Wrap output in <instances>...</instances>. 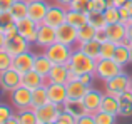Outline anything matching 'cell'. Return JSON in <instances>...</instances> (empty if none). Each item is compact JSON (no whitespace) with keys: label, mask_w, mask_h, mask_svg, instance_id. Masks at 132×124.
I'll use <instances>...</instances> for the list:
<instances>
[{"label":"cell","mask_w":132,"mask_h":124,"mask_svg":"<svg viewBox=\"0 0 132 124\" xmlns=\"http://www.w3.org/2000/svg\"><path fill=\"white\" fill-rule=\"evenodd\" d=\"M5 42H7V37H5V34L0 30V50L5 49Z\"/></svg>","instance_id":"cell-49"},{"label":"cell","mask_w":132,"mask_h":124,"mask_svg":"<svg viewBox=\"0 0 132 124\" xmlns=\"http://www.w3.org/2000/svg\"><path fill=\"white\" fill-rule=\"evenodd\" d=\"M130 2H132V0H130Z\"/></svg>","instance_id":"cell-60"},{"label":"cell","mask_w":132,"mask_h":124,"mask_svg":"<svg viewBox=\"0 0 132 124\" xmlns=\"http://www.w3.org/2000/svg\"><path fill=\"white\" fill-rule=\"evenodd\" d=\"M95 32H97V30L94 29L89 22L85 24V25H82L80 29H77L79 44H84V42H89V40H94V39H95ZM79 44H77V45H79Z\"/></svg>","instance_id":"cell-30"},{"label":"cell","mask_w":132,"mask_h":124,"mask_svg":"<svg viewBox=\"0 0 132 124\" xmlns=\"http://www.w3.org/2000/svg\"><path fill=\"white\" fill-rule=\"evenodd\" d=\"M47 102H50L48 101V94H47V84L34 89L32 91V107L37 109V107H40V106L47 104Z\"/></svg>","instance_id":"cell-27"},{"label":"cell","mask_w":132,"mask_h":124,"mask_svg":"<svg viewBox=\"0 0 132 124\" xmlns=\"http://www.w3.org/2000/svg\"><path fill=\"white\" fill-rule=\"evenodd\" d=\"M72 47L65 45V44H60V42H54L52 45L45 47L44 49V54L52 60L54 65H67L69 60H70V56H72Z\"/></svg>","instance_id":"cell-2"},{"label":"cell","mask_w":132,"mask_h":124,"mask_svg":"<svg viewBox=\"0 0 132 124\" xmlns=\"http://www.w3.org/2000/svg\"><path fill=\"white\" fill-rule=\"evenodd\" d=\"M13 22H15V20L10 15V12H0V30H2V32Z\"/></svg>","instance_id":"cell-40"},{"label":"cell","mask_w":132,"mask_h":124,"mask_svg":"<svg viewBox=\"0 0 132 124\" xmlns=\"http://www.w3.org/2000/svg\"><path fill=\"white\" fill-rule=\"evenodd\" d=\"M120 67H126L127 64H130V47L126 44H117L116 47V54L112 57Z\"/></svg>","instance_id":"cell-25"},{"label":"cell","mask_w":132,"mask_h":124,"mask_svg":"<svg viewBox=\"0 0 132 124\" xmlns=\"http://www.w3.org/2000/svg\"><path fill=\"white\" fill-rule=\"evenodd\" d=\"M55 34H57V42L60 44H65V45L69 47H77L79 44V39H77V29L75 27H72L70 24H62L60 27H57L55 29Z\"/></svg>","instance_id":"cell-7"},{"label":"cell","mask_w":132,"mask_h":124,"mask_svg":"<svg viewBox=\"0 0 132 124\" xmlns=\"http://www.w3.org/2000/svg\"><path fill=\"white\" fill-rule=\"evenodd\" d=\"M94 77H95V74H80V75H77L79 81H80L82 84L89 86V87H92V84H94Z\"/></svg>","instance_id":"cell-43"},{"label":"cell","mask_w":132,"mask_h":124,"mask_svg":"<svg viewBox=\"0 0 132 124\" xmlns=\"http://www.w3.org/2000/svg\"><path fill=\"white\" fill-rule=\"evenodd\" d=\"M77 47L84 54H87L89 57L99 60V57H100V42H97L95 39H94V40H89V42H84V44H79Z\"/></svg>","instance_id":"cell-28"},{"label":"cell","mask_w":132,"mask_h":124,"mask_svg":"<svg viewBox=\"0 0 132 124\" xmlns=\"http://www.w3.org/2000/svg\"><path fill=\"white\" fill-rule=\"evenodd\" d=\"M3 34H5V37L7 39H10V37H15L17 34H19V30H17V24L13 22V24H10L9 27H7L5 30H3Z\"/></svg>","instance_id":"cell-44"},{"label":"cell","mask_w":132,"mask_h":124,"mask_svg":"<svg viewBox=\"0 0 132 124\" xmlns=\"http://www.w3.org/2000/svg\"><path fill=\"white\" fill-rule=\"evenodd\" d=\"M107 7H109V3H107L105 0H90L89 12H99V13H102Z\"/></svg>","instance_id":"cell-37"},{"label":"cell","mask_w":132,"mask_h":124,"mask_svg":"<svg viewBox=\"0 0 132 124\" xmlns=\"http://www.w3.org/2000/svg\"><path fill=\"white\" fill-rule=\"evenodd\" d=\"M22 86V74L19 71H15L13 67L7 69L5 72L0 74V87L7 92H12L13 89Z\"/></svg>","instance_id":"cell-9"},{"label":"cell","mask_w":132,"mask_h":124,"mask_svg":"<svg viewBox=\"0 0 132 124\" xmlns=\"http://www.w3.org/2000/svg\"><path fill=\"white\" fill-rule=\"evenodd\" d=\"M89 24L95 30H102V29L107 27V22H105V19H104V13H99V12H89Z\"/></svg>","instance_id":"cell-32"},{"label":"cell","mask_w":132,"mask_h":124,"mask_svg":"<svg viewBox=\"0 0 132 124\" xmlns=\"http://www.w3.org/2000/svg\"><path fill=\"white\" fill-rule=\"evenodd\" d=\"M55 124H75V118H74V116H70L69 112L62 111L60 116L57 118V121H55Z\"/></svg>","instance_id":"cell-42"},{"label":"cell","mask_w":132,"mask_h":124,"mask_svg":"<svg viewBox=\"0 0 132 124\" xmlns=\"http://www.w3.org/2000/svg\"><path fill=\"white\" fill-rule=\"evenodd\" d=\"M47 10H48L47 0H32V2H29V19H32L37 24H44Z\"/></svg>","instance_id":"cell-15"},{"label":"cell","mask_w":132,"mask_h":124,"mask_svg":"<svg viewBox=\"0 0 132 124\" xmlns=\"http://www.w3.org/2000/svg\"><path fill=\"white\" fill-rule=\"evenodd\" d=\"M75 124H95L94 114H85V116H82V118L75 119Z\"/></svg>","instance_id":"cell-45"},{"label":"cell","mask_w":132,"mask_h":124,"mask_svg":"<svg viewBox=\"0 0 132 124\" xmlns=\"http://www.w3.org/2000/svg\"><path fill=\"white\" fill-rule=\"evenodd\" d=\"M27 2H32V0H27Z\"/></svg>","instance_id":"cell-58"},{"label":"cell","mask_w":132,"mask_h":124,"mask_svg":"<svg viewBox=\"0 0 132 124\" xmlns=\"http://www.w3.org/2000/svg\"><path fill=\"white\" fill-rule=\"evenodd\" d=\"M17 24V30H19V35H22L23 39H27L30 44H35V39H37V30H39V25L40 24L34 22L32 19L25 17V19L19 20Z\"/></svg>","instance_id":"cell-10"},{"label":"cell","mask_w":132,"mask_h":124,"mask_svg":"<svg viewBox=\"0 0 132 124\" xmlns=\"http://www.w3.org/2000/svg\"><path fill=\"white\" fill-rule=\"evenodd\" d=\"M127 2H129V0H114L112 5H116V7H122V5H126Z\"/></svg>","instance_id":"cell-53"},{"label":"cell","mask_w":132,"mask_h":124,"mask_svg":"<svg viewBox=\"0 0 132 124\" xmlns=\"http://www.w3.org/2000/svg\"><path fill=\"white\" fill-rule=\"evenodd\" d=\"M65 86H67V97L69 99H82L85 94H87V91L90 89L89 86L82 84L77 77L72 79V81H69Z\"/></svg>","instance_id":"cell-20"},{"label":"cell","mask_w":132,"mask_h":124,"mask_svg":"<svg viewBox=\"0 0 132 124\" xmlns=\"http://www.w3.org/2000/svg\"><path fill=\"white\" fill-rule=\"evenodd\" d=\"M119 102H120V109L127 107V106H132V91L130 89L126 91V92H122V94L119 96Z\"/></svg>","instance_id":"cell-41"},{"label":"cell","mask_w":132,"mask_h":124,"mask_svg":"<svg viewBox=\"0 0 132 124\" xmlns=\"http://www.w3.org/2000/svg\"><path fill=\"white\" fill-rule=\"evenodd\" d=\"M15 0H0V12H10Z\"/></svg>","instance_id":"cell-46"},{"label":"cell","mask_w":132,"mask_h":124,"mask_svg":"<svg viewBox=\"0 0 132 124\" xmlns=\"http://www.w3.org/2000/svg\"><path fill=\"white\" fill-rule=\"evenodd\" d=\"M65 22L70 24L75 29H80L82 25L89 22V12H79V10L67 9V15H65Z\"/></svg>","instance_id":"cell-23"},{"label":"cell","mask_w":132,"mask_h":124,"mask_svg":"<svg viewBox=\"0 0 132 124\" xmlns=\"http://www.w3.org/2000/svg\"><path fill=\"white\" fill-rule=\"evenodd\" d=\"M100 111H105L109 114H116L119 116L120 114V102H119V97L112 94H104L102 97V104H100Z\"/></svg>","instance_id":"cell-24"},{"label":"cell","mask_w":132,"mask_h":124,"mask_svg":"<svg viewBox=\"0 0 132 124\" xmlns=\"http://www.w3.org/2000/svg\"><path fill=\"white\" fill-rule=\"evenodd\" d=\"M95 64H97L95 59H92L87 54H84L79 47H74L67 67H69V71L77 77V75H80V74H94V72H95Z\"/></svg>","instance_id":"cell-1"},{"label":"cell","mask_w":132,"mask_h":124,"mask_svg":"<svg viewBox=\"0 0 132 124\" xmlns=\"http://www.w3.org/2000/svg\"><path fill=\"white\" fill-rule=\"evenodd\" d=\"M119 116H124V118H129V116H132V106L122 107V109H120V114H119Z\"/></svg>","instance_id":"cell-48"},{"label":"cell","mask_w":132,"mask_h":124,"mask_svg":"<svg viewBox=\"0 0 132 124\" xmlns=\"http://www.w3.org/2000/svg\"><path fill=\"white\" fill-rule=\"evenodd\" d=\"M0 124H2V122H0Z\"/></svg>","instance_id":"cell-61"},{"label":"cell","mask_w":132,"mask_h":124,"mask_svg":"<svg viewBox=\"0 0 132 124\" xmlns=\"http://www.w3.org/2000/svg\"><path fill=\"white\" fill-rule=\"evenodd\" d=\"M102 97H104V92H100L99 89L90 87L89 91H87V94L82 97V102H84L85 109L89 111V114H95L97 111H100Z\"/></svg>","instance_id":"cell-12"},{"label":"cell","mask_w":132,"mask_h":124,"mask_svg":"<svg viewBox=\"0 0 132 124\" xmlns=\"http://www.w3.org/2000/svg\"><path fill=\"white\" fill-rule=\"evenodd\" d=\"M44 124H55V122H44Z\"/></svg>","instance_id":"cell-56"},{"label":"cell","mask_w":132,"mask_h":124,"mask_svg":"<svg viewBox=\"0 0 132 124\" xmlns=\"http://www.w3.org/2000/svg\"><path fill=\"white\" fill-rule=\"evenodd\" d=\"M105 2L109 3V5H112V3H114V0H105Z\"/></svg>","instance_id":"cell-54"},{"label":"cell","mask_w":132,"mask_h":124,"mask_svg":"<svg viewBox=\"0 0 132 124\" xmlns=\"http://www.w3.org/2000/svg\"><path fill=\"white\" fill-rule=\"evenodd\" d=\"M12 64H13V57L10 56L5 49H2V50H0V74L5 72L7 69H10Z\"/></svg>","instance_id":"cell-36"},{"label":"cell","mask_w":132,"mask_h":124,"mask_svg":"<svg viewBox=\"0 0 132 124\" xmlns=\"http://www.w3.org/2000/svg\"><path fill=\"white\" fill-rule=\"evenodd\" d=\"M54 42H57V34H55V29L47 24H40L39 30H37V39H35V45L40 47V49H45V47L52 45Z\"/></svg>","instance_id":"cell-11"},{"label":"cell","mask_w":132,"mask_h":124,"mask_svg":"<svg viewBox=\"0 0 132 124\" xmlns=\"http://www.w3.org/2000/svg\"><path fill=\"white\" fill-rule=\"evenodd\" d=\"M117 118H119V116L109 114V112H105V111H97L95 114H94L95 124H117Z\"/></svg>","instance_id":"cell-33"},{"label":"cell","mask_w":132,"mask_h":124,"mask_svg":"<svg viewBox=\"0 0 132 124\" xmlns=\"http://www.w3.org/2000/svg\"><path fill=\"white\" fill-rule=\"evenodd\" d=\"M116 47H117V44H114L112 40H107V42L100 44V57L99 59H112L114 54H116Z\"/></svg>","instance_id":"cell-34"},{"label":"cell","mask_w":132,"mask_h":124,"mask_svg":"<svg viewBox=\"0 0 132 124\" xmlns=\"http://www.w3.org/2000/svg\"><path fill=\"white\" fill-rule=\"evenodd\" d=\"M130 91H132V81H130Z\"/></svg>","instance_id":"cell-57"},{"label":"cell","mask_w":132,"mask_h":124,"mask_svg":"<svg viewBox=\"0 0 132 124\" xmlns=\"http://www.w3.org/2000/svg\"><path fill=\"white\" fill-rule=\"evenodd\" d=\"M89 3H90V0H72L69 9L79 10V12H89Z\"/></svg>","instance_id":"cell-38"},{"label":"cell","mask_w":132,"mask_h":124,"mask_svg":"<svg viewBox=\"0 0 132 124\" xmlns=\"http://www.w3.org/2000/svg\"><path fill=\"white\" fill-rule=\"evenodd\" d=\"M124 71V67H120L114 59H99L95 64V77L100 79V81H109V79L116 77L117 74Z\"/></svg>","instance_id":"cell-3"},{"label":"cell","mask_w":132,"mask_h":124,"mask_svg":"<svg viewBox=\"0 0 132 124\" xmlns=\"http://www.w3.org/2000/svg\"><path fill=\"white\" fill-rule=\"evenodd\" d=\"M127 40L132 44V22L127 25Z\"/></svg>","instance_id":"cell-51"},{"label":"cell","mask_w":132,"mask_h":124,"mask_svg":"<svg viewBox=\"0 0 132 124\" xmlns=\"http://www.w3.org/2000/svg\"><path fill=\"white\" fill-rule=\"evenodd\" d=\"M102 13H104V19H105L107 25L120 22V12H119V7H116V5H109Z\"/></svg>","instance_id":"cell-31"},{"label":"cell","mask_w":132,"mask_h":124,"mask_svg":"<svg viewBox=\"0 0 132 124\" xmlns=\"http://www.w3.org/2000/svg\"><path fill=\"white\" fill-rule=\"evenodd\" d=\"M65 15H67V9H65V7H62L60 3H57V2L48 3V10H47V13H45L44 24L57 29L62 24H65Z\"/></svg>","instance_id":"cell-5"},{"label":"cell","mask_w":132,"mask_h":124,"mask_svg":"<svg viewBox=\"0 0 132 124\" xmlns=\"http://www.w3.org/2000/svg\"><path fill=\"white\" fill-rule=\"evenodd\" d=\"M12 116H13L12 107H10V106H7V104H2V102H0V122L5 124L10 118H12Z\"/></svg>","instance_id":"cell-39"},{"label":"cell","mask_w":132,"mask_h":124,"mask_svg":"<svg viewBox=\"0 0 132 124\" xmlns=\"http://www.w3.org/2000/svg\"><path fill=\"white\" fill-rule=\"evenodd\" d=\"M45 84H47V79L42 77L40 74H37L34 69L29 71V72H25V74H22V86H25L30 91L40 87V86H45Z\"/></svg>","instance_id":"cell-21"},{"label":"cell","mask_w":132,"mask_h":124,"mask_svg":"<svg viewBox=\"0 0 132 124\" xmlns=\"http://www.w3.org/2000/svg\"><path fill=\"white\" fill-rule=\"evenodd\" d=\"M52 67H54V64H52V60L48 59L47 56L42 52V54H35V62H34V71L37 72V74H40L42 77L47 79V75L50 74Z\"/></svg>","instance_id":"cell-22"},{"label":"cell","mask_w":132,"mask_h":124,"mask_svg":"<svg viewBox=\"0 0 132 124\" xmlns=\"http://www.w3.org/2000/svg\"><path fill=\"white\" fill-rule=\"evenodd\" d=\"M119 12H120V22L126 24V25H129L132 22V2L130 0L126 3V5L119 7Z\"/></svg>","instance_id":"cell-35"},{"label":"cell","mask_w":132,"mask_h":124,"mask_svg":"<svg viewBox=\"0 0 132 124\" xmlns=\"http://www.w3.org/2000/svg\"><path fill=\"white\" fill-rule=\"evenodd\" d=\"M130 81H132V77L122 71L120 74H117L116 77L105 81V92L107 94L116 96V97H119L122 92H126V91L130 89Z\"/></svg>","instance_id":"cell-4"},{"label":"cell","mask_w":132,"mask_h":124,"mask_svg":"<svg viewBox=\"0 0 132 124\" xmlns=\"http://www.w3.org/2000/svg\"><path fill=\"white\" fill-rule=\"evenodd\" d=\"M5 50L10 54L12 57L19 56V54L22 52H27V50H30V42L27 39H23L22 35H19L17 34L15 37H10V39H7L5 42Z\"/></svg>","instance_id":"cell-13"},{"label":"cell","mask_w":132,"mask_h":124,"mask_svg":"<svg viewBox=\"0 0 132 124\" xmlns=\"http://www.w3.org/2000/svg\"><path fill=\"white\" fill-rule=\"evenodd\" d=\"M105 34H107V39L112 40L114 44H122L127 39V25L122 22L110 24V25L105 27Z\"/></svg>","instance_id":"cell-17"},{"label":"cell","mask_w":132,"mask_h":124,"mask_svg":"<svg viewBox=\"0 0 132 124\" xmlns=\"http://www.w3.org/2000/svg\"><path fill=\"white\" fill-rule=\"evenodd\" d=\"M10 101H12L13 107L17 111L20 109H29L32 107V91L27 89L25 86H20V87L13 89L10 92Z\"/></svg>","instance_id":"cell-6"},{"label":"cell","mask_w":132,"mask_h":124,"mask_svg":"<svg viewBox=\"0 0 132 124\" xmlns=\"http://www.w3.org/2000/svg\"><path fill=\"white\" fill-rule=\"evenodd\" d=\"M0 91H3V89H2V87H0Z\"/></svg>","instance_id":"cell-59"},{"label":"cell","mask_w":132,"mask_h":124,"mask_svg":"<svg viewBox=\"0 0 132 124\" xmlns=\"http://www.w3.org/2000/svg\"><path fill=\"white\" fill-rule=\"evenodd\" d=\"M54 2L60 3V5H62V7H65V9H69V5L72 3V0H54Z\"/></svg>","instance_id":"cell-50"},{"label":"cell","mask_w":132,"mask_h":124,"mask_svg":"<svg viewBox=\"0 0 132 124\" xmlns=\"http://www.w3.org/2000/svg\"><path fill=\"white\" fill-rule=\"evenodd\" d=\"M5 124H20V122H19V118H17V114H13L12 118H10L9 121L5 122Z\"/></svg>","instance_id":"cell-52"},{"label":"cell","mask_w":132,"mask_h":124,"mask_svg":"<svg viewBox=\"0 0 132 124\" xmlns=\"http://www.w3.org/2000/svg\"><path fill=\"white\" fill-rule=\"evenodd\" d=\"M130 64H132V47H130Z\"/></svg>","instance_id":"cell-55"},{"label":"cell","mask_w":132,"mask_h":124,"mask_svg":"<svg viewBox=\"0 0 132 124\" xmlns=\"http://www.w3.org/2000/svg\"><path fill=\"white\" fill-rule=\"evenodd\" d=\"M10 15L13 17L15 22L29 17V2L27 0H15V3L10 9Z\"/></svg>","instance_id":"cell-26"},{"label":"cell","mask_w":132,"mask_h":124,"mask_svg":"<svg viewBox=\"0 0 132 124\" xmlns=\"http://www.w3.org/2000/svg\"><path fill=\"white\" fill-rule=\"evenodd\" d=\"M34 62H35V54H34L32 50H27V52H22V54L13 57L12 67L15 69V71H19L20 74H25V72H29V71L34 69Z\"/></svg>","instance_id":"cell-14"},{"label":"cell","mask_w":132,"mask_h":124,"mask_svg":"<svg viewBox=\"0 0 132 124\" xmlns=\"http://www.w3.org/2000/svg\"><path fill=\"white\" fill-rule=\"evenodd\" d=\"M95 40L97 42H100V44H104V42H107V34H105V29H102V30H97L95 32Z\"/></svg>","instance_id":"cell-47"},{"label":"cell","mask_w":132,"mask_h":124,"mask_svg":"<svg viewBox=\"0 0 132 124\" xmlns=\"http://www.w3.org/2000/svg\"><path fill=\"white\" fill-rule=\"evenodd\" d=\"M47 94H48V101L57 106H64V102L69 99L65 84H48L47 82Z\"/></svg>","instance_id":"cell-16"},{"label":"cell","mask_w":132,"mask_h":124,"mask_svg":"<svg viewBox=\"0 0 132 124\" xmlns=\"http://www.w3.org/2000/svg\"><path fill=\"white\" fill-rule=\"evenodd\" d=\"M70 71L67 65H54L50 74L47 75L48 84H67L70 81Z\"/></svg>","instance_id":"cell-18"},{"label":"cell","mask_w":132,"mask_h":124,"mask_svg":"<svg viewBox=\"0 0 132 124\" xmlns=\"http://www.w3.org/2000/svg\"><path fill=\"white\" fill-rule=\"evenodd\" d=\"M62 111L69 112V114L74 116L75 119H79V118H82V116L89 114V111L85 109L82 99H67V101L64 102V106H62Z\"/></svg>","instance_id":"cell-19"},{"label":"cell","mask_w":132,"mask_h":124,"mask_svg":"<svg viewBox=\"0 0 132 124\" xmlns=\"http://www.w3.org/2000/svg\"><path fill=\"white\" fill-rule=\"evenodd\" d=\"M62 112V106H57L54 102H47V104L40 106V107L35 109V114H37V119H39L40 124L44 122H55L57 118L60 116Z\"/></svg>","instance_id":"cell-8"},{"label":"cell","mask_w":132,"mask_h":124,"mask_svg":"<svg viewBox=\"0 0 132 124\" xmlns=\"http://www.w3.org/2000/svg\"><path fill=\"white\" fill-rule=\"evenodd\" d=\"M15 114H17V118H19L20 124H40L39 119H37V114H35V109L34 107L20 109V111H17Z\"/></svg>","instance_id":"cell-29"}]
</instances>
